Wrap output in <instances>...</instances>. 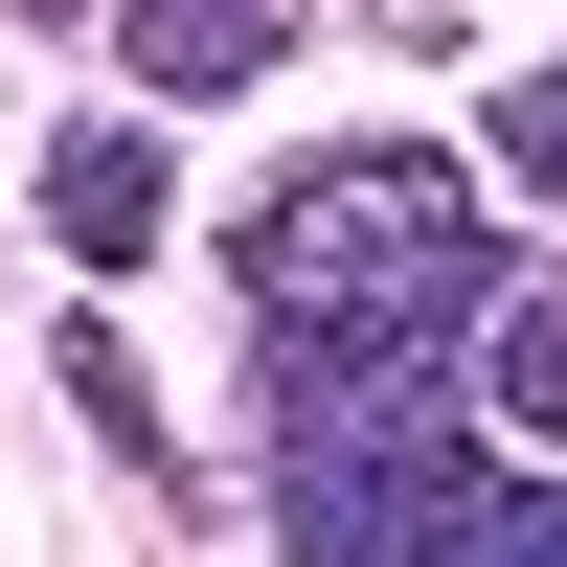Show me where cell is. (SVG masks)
<instances>
[{
	"label": "cell",
	"mask_w": 567,
	"mask_h": 567,
	"mask_svg": "<svg viewBox=\"0 0 567 567\" xmlns=\"http://www.w3.org/2000/svg\"><path fill=\"white\" fill-rule=\"evenodd\" d=\"M69 386H91V432H136V477H159V386H136L114 318H69Z\"/></svg>",
	"instance_id": "8992f818"
},
{
	"label": "cell",
	"mask_w": 567,
	"mask_h": 567,
	"mask_svg": "<svg viewBox=\"0 0 567 567\" xmlns=\"http://www.w3.org/2000/svg\"><path fill=\"white\" fill-rule=\"evenodd\" d=\"M0 23H114V0H0Z\"/></svg>",
	"instance_id": "52a82bcc"
},
{
	"label": "cell",
	"mask_w": 567,
	"mask_h": 567,
	"mask_svg": "<svg viewBox=\"0 0 567 567\" xmlns=\"http://www.w3.org/2000/svg\"><path fill=\"white\" fill-rule=\"evenodd\" d=\"M499 205L432 136H318L227 205V318H250V477L296 567H567V454L477 409Z\"/></svg>",
	"instance_id": "6da1fadb"
},
{
	"label": "cell",
	"mask_w": 567,
	"mask_h": 567,
	"mask_svg": "<svg viewBox=\"0 0 567 567\" xmlns=\"http://www.w3.org/2000/svg\"><path fill=\"white\" fill-rule=\"evenodd\" d=\"M477 409H499L523 454H567V250L499 272V318H477Z\"/></svg>",
	"instance_id": "277c9868"
},
{
	"label": "cell",
	"mask_w": 567,
	"mask_h": 567,
	"mask_svg": "<svg viewBox=\"0 0 567 567\" xmlns=\"http://www.w3.org/2000/svg\"><path fill=\"white\" fill-rule=\"evenodd\" d=\"M45 227H69V272H136L182 227V159H159V114H91L69 159H45Z\"/></svg>",
	"instance_id": "3957f363"
},
{
	"label": "cell",
	"mask_w": 567,
	"mask_h": 567,
	"mask_svg": "<svg viewBox=\"0 0 567 567\" xmlns=\"http://www.w3.org/2000/svg\"><path fill=\"white\" fill-rule=\"evenodd\" d=\"M477 136H499V182H523V205L567 227V69H523V91H499V114H477Z\"/></svg>",
	"instance_id": "5b68a950"
},
{
	"label": "cell",
	"mask_w": 567,
	"mask_h": 567,
	"mask_svg": "<svg viewBox=\"0 0 567 567\" xmlns=\"http://www.w3.org/2000/svg\"><path fill=\"white\" fill-rule=\"evenodd\" d=\"M318 45V0H114V69L159 91V114H227L250 69H296Z\"/></svg>",
	"instance_id": "7a4b0ae2"
}]
</instances>
